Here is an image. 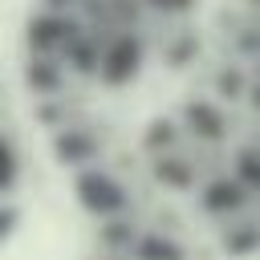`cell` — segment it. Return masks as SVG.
Wrapping results in <instances>:
<instances>
[{"label": "cell", "mask_w": 260, "mask_h": 260, "mask_svg": "<svg viewBox=\"0 0 260 260\" xmlns=\"http://www.w3.org/2000/svg\"><path fill=\"white\" fill-rule=\"evenodd\" d=\"M73 191H77V203L89 215H98V219H118L126 211V191L106 171H81L77 183H73Z\"/></svg>", "instance_id": "obj_1"}, {"label": "cell", "mask_w": 260, "mask_h": 260, "mask_svg": "<svg viewBox=\"0 0 260 260\" xmlns=\"http://www.w3.org/2000/svg\"><path fill=\"white\" fill-rule=\"evenodd\" d=\"M244 203V183L240 179H211L203 187V207L211 215H228V211H240Z\"/></svg>", "instance_id": "obj_2"}, {"label": "cell", "mask_w": 260, "mask_h": 260, "mask_svg": "<svg viewBox=\"0 0 260 260\" xmlns=\"http://www.w3.org/2000/svg\"><path fill=\"white\" fill-rule=\"evenodd\" d=\"M134 256H138V260H183V248H179L171 236L146 232V236L134 240Z\"/></svg>", "instance_id": "obj_3"}, {"label": "cell", "mask_w": 260, "mask_h": 260, "mask_svg": "<svg viewBox=\"0 0 260 260\" xmlns=\"http://www.w3.org/2000/svg\"><path fill=\"white\" fill-rule=\"evenodd\" d=\"M252 248H260V228L223 232V252H232V256H244V252H252Z\"/></svg>", "instance_id": "obj_4"}]
</instances>
